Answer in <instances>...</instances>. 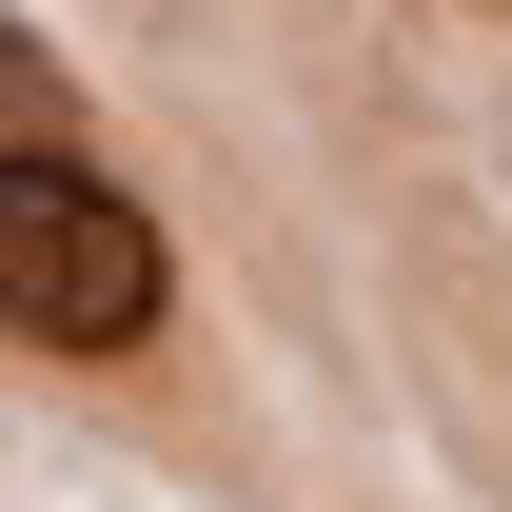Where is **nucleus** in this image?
Returning a JSON list of instances; mask_svg holds the SVG:
<instances>
[{"label": "nucleus", "instance_id": "f257e3e1", "mask_svg": "<svg viewBox=\"0 0 512 512\" xmlns=\"http://www.w3.org/2000/svg\"><path fill=\"white\" fill-rule=\"evenodd\" d=\"M0 316H20V355H158L178 256L99 158H20L0 178Z\"/></svg>", "mask_w": 512, "mask_h": 512}]
</instances>
